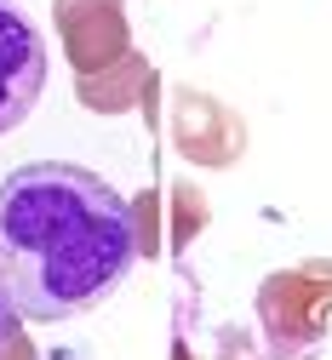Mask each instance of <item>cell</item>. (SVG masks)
Instances as JSON below:
<instances>
[{
	"label": "cell",
	"instance_id": "1",
	"mask_svg": "<svg viewBox=\"0 0 332 360\" xmlns=\"http://www.w3.org/2000/svg\"><path fill=\"white\" fill-rule=\"evenodd\" d=\"M132 263V206L98 172L35 160L0 184V281L23 321L52 326L98 309Z\"/></svg>",
	"mask_w": 332,
	"mask_h": 360
},
{
	"label": "cell",
	"instance_id": "2",
	"mask_svg": "<svg viewBox=\"0 0 332 360\" xmlns=\"http://www.w3.org/2000/svg\"><path fill=\"white\" fill-rule=\"evenodd\" d=\"M46 34L18 0H0V131H18L46 92Z\"/></svg>",
	"mask_w": 332,
	"mask_h": 360
},
{
	"label": "cell",
	"instance_id": "3",
	"mask_svg": "<svg viewBox=\"0 0 332 360\" xmlns=\"http://www.w3.org/2000/svg\"><path fill=\"white\" fill-rule=\"evenodd\" d=\"M18 321H23V314L12 309V297H6V281H0V354L12 349V338H18Z\"/></svg>",
	"mask_w": 332,
	"mask_h": 360
}]
</instances>
